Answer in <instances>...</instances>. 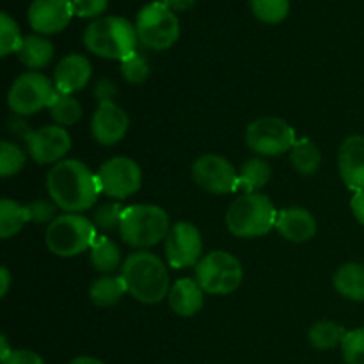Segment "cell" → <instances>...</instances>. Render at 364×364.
I'll return each mask as SVG.
<instances>
[{
  "label": "cell",
  "mask_w": 364,
  "mask_h": 364,
  "mask_svg": "<svg viewBox=\"0 0 364 364\" xmlns=\"http://www.w3.org/2000/svg\"><path fill=\"white\" fill-rule=\"evenodd\" d=\"M149 71L151 70H149V63L146 60V57L137 52L121 60V73H123V78L128 84H144L149 77Z\"/></svg>",
  "instance_id": "836d02e7"
},
{
  "label": "cell",
  "mask_w": 364,
  "mask_h": 364,
  "mask_svg": "<svg viewBox=\"0 0 364 364\" xmlns=\"http://www.w3.org/2000/svg\"><path fill=\"white\" fill-rule=\"evenodd\" d=\"M270 178H272V169L265 160L256 159V156L249 159L238 173L237 191H242L244 194H255L269 183Z\"/></svg>",
  "instance_id": "cb8c5ba5"
},
{
  "label": "cell",
  "mask_w": 364,
  "mask_h": 364,
  "mask_svg": "<svg viewBox=\"0 0 364 364\" xmlns=\"http://www.w3.org/2000/svg\"><path fill=\"white\" fill-rule=\"evenodd\" d=\"M341 352L347 364H364V327L348 331L341 343Z\"/></svg>",
  "instance_id": "e575fe53"
},
{
  "label": "cell",
  "mask_w": 364,
  "mask_h": 364,
  "mask_svg": "<svg viewBox=\"0 0 364 364\" xmlns=\"http://www.w3.org/2000/svg\"><path fill=\"white\" fill-rule=\"evenodd\" d=\"M28 220L36 224L48 223V220L55 219V205H52L46 199H36V201L28 203L27 205Z\"/></svg>",
  "instance_id": "d590c367"
},
{
  "label": "cell",
  "mask_w": 364,
  "mask_h": 364,
  "mask_svg": "<svg viewBox=\"0 0 364 364\" xmlns=\"http://www.w3.org/2000/svg\"><path fill=\"white\" fill-rule=\"evenodd\" d=\"M124 206L121 203L109 201L103 203L96 208L95 217H92V223H95L96 230L102 231H114L119 230L121 219H123Z\"/></svg>",
  "instance_id": "1f68e13d"
},
{
  "label": "cell",
  "mask_w": 364,
  "mask_h": 364,
  "mask_svg": "<svg viewBox=\"0 0 364 364\" xmlns=\"http://www.w3.org/2000/svg\"><path fill=\"white\" fill-rule=\"evenodd\" d=\"M135 31L144 46L151 50H167L180 38V21L169 7L162 2H153L139 11Z\"/></svg>",
  "instance_id": "ba28073f"
},
{
  "label": "cell",
  "mask_w": 364,
  "mask_h": 364,
  "mask_svg": "<svg viewBox=\"0 0 364 364\" xmlns=\"http://www.w3.org/2000/svg\"><path fill=\"white\" fill-rule=\"evenodd\" d=\"M21 41L23 38H21L16 21L7 13L0 14V55L7 57L11 52H18Z\"/></svg>",
  "instance_id": "d6a6232c"
},
{
  "label": "cell",
  "mask_w": 364,
  "mask_h": 364,
  "mask_svg": "<svg viewBox=\"0 0 364 364\" xmlns=\"http://www.w3.org/2000/svg\"><path fill=\"white\" fill-rule=\"evenodd\" d=\"M249 149L262 156H279L295 146L294 128L281 117H259L245 132Z\"/></svg>",
  "instance_id": "30bf717a"
},
{
  "label": "cell",
  "mask_w": 364,
  "mask_h": 364,
  "mask_svg": "<svg viewBox=\"0 0 364 364\" xmlns=\"http://www.w3.org/2000/svg\"><path fill=\"white\" fill-rule=\"evenodd\" d=\"M290 162L297 173L311 176V174L318 173L320 164H322V153L315 142L304 139L301 142H295V146L291 148Z\"/></svg>",
  "instance_id": "d4e9b609"
},
{
  "label": "cell",
  "mask_w": 364,
  "mask_h": 364,
  "mask_svg": "<svg viewBox=\"0 0 364 364\" xmlns=\"http://www.w3.org/2000/svg\"><path fill=\"white\" fill-rule=\"evenodd\" d=\"M338 169L350 191H364V135H350L341 142Z\"/></svg>",
  "instance_id": "e0dca14e"
},
{
  "label": "cell",
  "mask_w": 364,
  "mask_h": 364,
  "mask_svg": "<svg viewBox=\"0 0 364 364\" xmlns=\"http://www.w3.org/2000/svg\"><path fill=\"white\" fill-rule=\"evenodd\" d=\"M25 160H27V156L20 146L11 141L2 142V146H0V174L4 178L20 173L25 166Z\"/></svg>",
  "instance_id": "4dcf8cb0"
},
{
  "label": "cell",
  "mask_w": 364,
  "mask_h": 364,
  "mask_svg": "<svg viewBox=\"0 0 364 364\" xmlns=\"http://www.w3.org/2000/svg\"><path fill=\"white\" fill-rule=\"evenodd\" d=\"M92 66L89 59L80 53L63 57L53 71V84L60 95H73L87 85L91 80Z\"/></svg>",
  "instance_id": "ac0fdd59"
},
{
  "label": "cell",
  "mask_w": 364,
  "mask_h": 364,
  "mask_svg": "<svg viewBox=\"0 0 364 364\" xmlns=\"http://www.w3.org/2000/svg\"><path fill=\"white\" fill-rule=\"evenodd\" d=\"M169 231V215L160 206L132 205L124 208L119 226V235L124 244L144 251L166 240Z\"/></svg>",
  "instance_id": "5b68a950"
},
{
  "label": "cell",
  "mask_w": 364,
  "mask_h": 364,
  "mask_svg": "<svg viewBox=\"0 0 364 364\" xmlns=\"http://www.w3.org/2000/svg\"><path fill=\"white\" fill-rule=\"evenodd\" d=\"M137 41V31L123 16L100 18L84 32L85 48L103 59H127L135 52Z\"/></svg>",
  "instance_id": "3957f363"
},
{
  "label": "cell",
  "mask_w": 364,
  "mask_h": 364,
  "mask_svg": "<svg viewBox=\"0 0 364 364\" xmlns=\"http://www.w3.org/2000/svg\"><path fill=\"white\" fill-rule=\"evenodd\" d=\"M68 364H105L103 361L96 358H89V355H82V358H75L73 361H70Z\"/></svg>",
  "instance_id": "7bdbcfd3"
},
{
  "label": "cell",
  "mask_w": 364,
  "mask_h": 364,
  "mask_svg": "<svg viewBox=\"0 0 364 364\" xmlns=\"http://www.w3.org/2000/svg\"><path fill=\"white\" fill-rule=\"evenodd\" d=\"M96 226L80 213H63L46 228L45 242L50 252L59 258H75L92 247Z\"/></svg>",
  "instance_id": "8992f818"
},
{
  "label": "cell",
  "mask_w": 364,
  "mask_h": 364,
  "mask_svg": "<svg viewBox=\"0 0 364 364\" xmlns=\"http://www.w3.org/2000/svg\"><path fill=\"white\" fill-rule=\"evenodd\" d=\"M2 364H45V361L36 352L27 350V348H18V350L11 352L6 359H2Z\"/></svg>",
  "instance_id": "74e56055"
},
{
  "label": "cell",
  "mask_w": 364,
  "mask_h": 364,
  "mask_svg": "<svg viewBox=\"0 0 364 364\" xmlns=\"http://www.w3.org/2000/svg\"><path fill=\"white\" fill-rule=\"evenodd\" d=\"M46 188L57 208L68 213L85 212L98 199V176L80 160H60L48 171Z\"/></svg>",
  "instance_id": "6da1fadb"
},
{
  "label": "cell",
  "mask_w": 364,
  "mask_h": 364,
  "mask_svg": "<svg viewBox=\"0 0 364 364\" xmlns=\"http://www.w3.org/2000/svg\"><path fill=\"white\" fill-rule=\"evenodd\" d=\"M203 252V238L192 223H176L171 226L166 238L167 263L173 269H187L198 265Z\"/></svg>",
  "instance_id": "4fadbf2b"
},
{
  "label": "cell",
  "mask_w": 364,
  "mask_h": 364,
  "mask_svg": "<svg viewBox=\"0 0 364 364\" xmlns=\"http://www.w3.org/2000/svg\"><path fill=\"white\" fill-rule=\"evenodd\" d=\"M350 208L352 213H354L355 219L359 220V224L364 226V191L363 192H355L354 198L350 201Z\"/></svg>",
  "instance_id": "f35d334b"
},
{
  "label": "cell",
  "mask_w": 364,
  "mask_h": 364,
  "mask_svg": "<svg viewBox=\"0 0 364 364\" xmlns=\"http://www.w3.org/2000/svg\"><path fill=\"white\" fill-rule=\"evenodd\" d=\"M27 142L28 155L38 164H59L60 159L70 153L71 149V135L64 127L48 124L38 130H32Z\"/></svg>",
  "instance_id": "5bb4252c"
},
{
  "label": "cell",
  "mask_w": 364,
  "mask_h": 364,
  "mask_svg": "<svg viewBox=\"0 0 364 364\" xmlns=\"http://www.w3.org/2000/svg\"><path fill=\"white\" fill-rule=\"evenodd\" d=\"M124 294L128 291L121 276L98 277L96 281H92L91 288H89V297H91L92 304L98 308H110V306L117 304Z\"/></svg>",
  "instance_id": "603a6c76"
},
{
  "label": "cell",
  "mask_w": 364,
  "mask_h": 364,
  "mask_svg": "<svg viewBox=\"0 0 364 364\" xmlns=\"http://www.w3.org/2000/svg\"><path fill=\"white\" fill-rule=\"evenodd\" d=\"M127 291L142 304H156L169 295V272L162 259L148 251L128 256L121 265Z\"/></svg>",
  "instance_id": "7a4b0ae2"
},
{
  "label": "cell",
  "mask_w": 364,
  "mask_h": 364,
  "mask_svg": "<svg viewBox=\"0 0 364 364\" xmlns=\"http://www.w3.org/2000/svg\"><path fill=\"white\" fill-rule=\"evenodd\" d=\"M11 287V274L7 267H0V297H6Z\"/></svg>",
  "instance_id": "b9f144b4"
},
{
  "label": "cell",
  "mask_w": 364,
  "mask_h": 364,
  "mask_svg": "<svg viewBox=\"0 0 364 364\" xmlns=\"http://www.w3.org/2000/svg\"><path fill=\"white\" fill-rule=\"evenodd\" d=\"M334 288L350 301H364V265L345 263L334 272Z\"/></svg>",
  "instance_id": "44dd1931"
},
{
  "label": "cell",
  "mask_w": 364,
  "mask_h": 364,
  "mask_svg": "<svg viewBox=\"0 0 364 364\" xmlns=\"http://www.w3.org/2000/svg\"><path fill=\"white\" fill-rule=\"evenodd\" d=\"M276 230L288 242L304 244L316 235V220L306 208L291 206L277 212Z\"/></svg>",
  "instance_id": "d6986e66"
},
{
  "label": "cell",
  "mask_w": 364,
  "mask_h": 364,
  "mask_svg": "<svg viewBox=\"0 0 364 364\" xmlns=\"http://www.w3.org/2000/svg\"><path fill=\"white\" fill-rule=\"evenodd\" d=\"M192 178L210 194H230L238 187V173L233 164L220 155L199 156L192 166Z\"/></svg>",
  "instance_id": "7c38bea8"
},
{
  "label": "cell",
  "mask_w": 364,
  "mask_h": 364,
  "mask_svg": "<svg viewBox=\"0 0 364 364\" xmlns=\"http://www.w3.org/2000/svg\"><path fill=\"white\" fill-rule=\"evenodd\" d=\"M28 223L27 206L4 198L0 201V237L4 240L14 237Z\"/></svg>",
  "instance_id": "484cf974"
},
{
  "label": "cell",
  "mask_w": 364,
  "mask_h": 364,
  "mask_svg": "<svg viewBox=\"0 0 364 364\" xmlns=\"http://www.w3.org/2000/svg\"><path fill=\"white\" fill-rule=\"evenodd\" d=\"M109 0H73V11L80 18H96L107 9Z\"/></svg>",
  "instance_id": "8d00e7d4"
},
{
  "label": "cell",
  "mask_w": 364,
  "mask_h": 364,
  "mask_svg": "<svg viewBox=\"0 0 364 364\" xmlns=\"http://www.w3.org/2000/svg\"><path fill=\"white\" fill-rule=\"evenodd\" d=\"M116 92V89L110 85L109 80H102L96 85V96H98V103L102 102H112V95Z\"/></svg>",
  "instance_id": "ab89813d"
},
{
  "label": "cell",
  "mask_w": 364,
  "mask_h": 364,
  "mask_svg": "<svg viewBox=\"0 0 364 364\" xmlns=\"http://www.w3.org/2000/svg\"><path fill=\"white\" fill-rule=\"evenodd\" d=\"M18 59L31 70H41L53 59V45L43 36H25L18 50Z\"/></svg>",
  "instance_id": "7402d4cb"
},
{
  "label": "cell",
  "mask_w": 364,
  "mask_h": 364,
  "mask_svg": "<svg viewBox=\"0 0 364 364\" xmlns=\"http://www.w3.org/2000/svg\"><path fill=\"white\" fill-rule=\"evenodd\" d=\"M242 279H244L242 263L226 251L210 252L203 256L196 265V281L206 294H233L242 284Z\"/></svg>",
  "instance_id": "52a82bcc"
},
{
  "label": "cell",
  "mask_w": 364,
  "mask_h": 364,
  "mask_svg": "<svg viewBox=\"0 0 364 364\" xmlns=\"http://www.w3.org/2000/svg\"><path fill=\"white\" fill-rule=\"evenodd\" d=\"M0 343H2V355H0V358H2V359H6L7 355H9L11 352H13V350H11V348H9V345H7V338L4 336V334H2V338H0Z\"/></svg>",
  "instance_id": "ee69618b"
},
{
  "label": "cell",
  "mask_w": 364,
  "mask_h": 364,
  "mask_svg": "<svg viewBox=\"0 0 364 364\" xmlns=\"http://www.w3.org/2000/svg\"><path fill=\"white\" fill-rule=\"evenodd\" d=\"M162 4L169 7V9L174 13V11L191 9V7L196 4V0H162Z\"/></svg>",
  "instance_id": "60d3db41"
},
{
  "label": "cell",
  "mask_w": 364,
  "mask_h": 364,
  "mask_svg": "<svg viewBox=\"0 0 364 364\" xmlns=\"http://www.w3.org/2000/svg\"><path fill=\"white\" fill-rule=\"evenodd\" d=\"M128 128H130V119L119 105L114 102L98 103V109L91 119V134L98 144H117L128 134Z\"/></svg>",
  "instance_id": "9a60e30c"
},
{
  "label": "cell",
  "mask_w": 364,
  "mask_h": 364,
  "mask_svg": "<svg viewBox=\"0 0 364 364\" xmlns=\"http://www.w3.org/2000/svg\"><path fill=\"white\" fill-rule=\"evenodd\" d=\"M277 210L267 196L242 194L230 205L226 213V226L235 237L256 238L276 228Z\"/></svg>",
  "instance_id": "277c9868"
},
{
  "label": "cell",
  "mask_w": 364,
  "mask_h": 364,
  "mask_svg": "<svg viewBox=\"0 0 364 364\" xmlns=\"http://www.w3.org/2000/svg\"><path fill=\"white\" fill-rule=\"evenodd\" d=\"M251 9L265 23H281L290 13V0H251Z\"/></svg>",
  "instance_id": "f546056e"
},
{
  "label": "cell",
  "mask_w": 364,
  "mask_h": 364,
  "mask_svg": "<svg viewBox=\"0 0 364 364\" xmlns=\"http://www.w3.org/2000/svg\"><path fill=\"white\" fill-rule=\"evenodd\" d=\"M91 263L98 272H114L121 263L119 247L107 237L96 238L91 247Z\"/></svg>",
  "instance_id": "83f0119b"
},
{
  "label": "cell",
  "mask_w": 364,
  "mask_h": 364,
  "mask_svg": "<svg viewBox=\"0 0 364 364\" xmlns=\"http://www.w3.org/2000/svg\"><path fill=\"white\" fill-rule=\"evenodd\" d=\"M73 14V0H34L28 7V23L39 34H57Z\"/></svg>",
  "instance_id": "2e32d148"
},
{
  "label": "cell",
  "mask_w": 364,
  "mask_h": 364,
  "mask_svg": "<svg viewBox=\"0 0 364 364\" xmlns=\"http://www.w3.org/2000/svg\"><path fill=\"white\" fill-rule=\"evenodd\" d=\"M82 112H84L82 105L71 95H60V92H57L55 100L50 105V116L60 127H71V124H75L82 117Z\"/></svg>",
  "instance_id": "f1b7e54d"
},
{
  "label": "cell",
  "mask_w": 364,
  "mask_h": 364,
  "mask_svg": "<svg viewBox=\"0 0 364 364\" xmlns=\"http://www.w3.org/2000/svg\"><path fill=\"white\" fill-rule=\"evenodd\" d=\"M102 194L114 199L134 196L142 187V171L135 160L128 156L109 159L96 173Z\"/></svg>",
  "instance_id": "8fae6325"
},
{
  "label": "cell",
  "mask_w": 364,
  "mask_h": 364,
  "mask_svg": "<svg viewBox=\"0 0 364 364\" xmlns=\"http://www.w3.org/2000/svg\"><path fill=\"white\" fill-rule=\"evenodd\" d=\"M345 336H347V331L340 323L331 322V320L316 322L308 333L309 343L318 350H329V348L338 347V345L343 343Z\"/></svg>",
  "instance_id": "4316f807"
},
{
  "label": "cell",
  "mask_w": 364,
  "mask_h": 364,
  "mask_svg": "<svg viewBox=\"0 0 364 364\" xmlns=\"http://www.w3.org/2000/svg\"><path fill=\"white\" fill-rule=\"evenodd\" d=\"M55 84L38 71L20 75L7 92V105L16 116H32L53 103Z\"/></svg>",
  "instance_id": "9c48e42d"
},
{
  "label": "cell",
  "mask_w": 364,
  "mask_h": 364,
  "mask_svg": "<svg viewBox=\"0 0 364 364\" xmlns=\"http://www.w3.org/2000/svg\"><path fill=\"white\" fill-rule=\"evenodd\" d=\"M203 288L199 287V283L196 279H185L176 281L171 288L169 295H167V301H169L171 309H173L176 315L185 316H194L201 311L203 304H205V297H203Z\"/></svg>",
  "instance_id": "ffe728a7"
}]
</instances>
